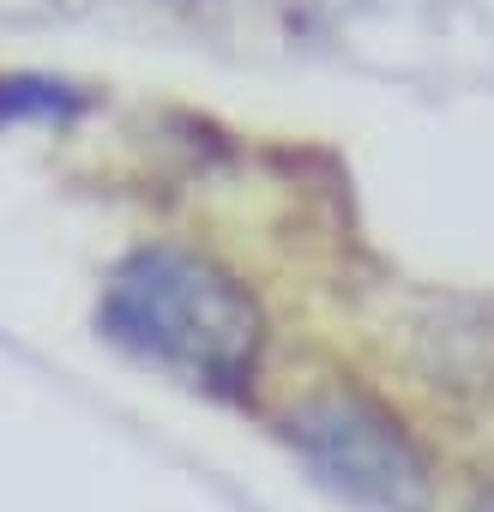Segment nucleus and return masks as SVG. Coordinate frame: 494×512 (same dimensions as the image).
<instances>
[{"label": "nucleus", "mask_w": 494, "mask_h": 512, "mask_svg": "<svg viewBox=\"0 0 494 512\" xmlns=\"http://www.w3.org/2000/svg\"><path fill=\"white\" fill-rule=\"evenodd\" d=\"M103 332L193 386H235L260 350L254 302L205 260L169 247L139 253L115 272L103 296Z\"/></svg>", "instance_id": "nucleus-1"}, {"label": "nucleus", "mask_w": 494, "mask_h": 512, "mask_svg": "<svg viewBox=\"0 0 494 512\" xmlns=\"http://www.w3.org/2000/svg\"><path fill=\"white\" fill-rule=\"evenodd\" d=\"M290 440L314 464V476L332 482L344 500H356L368 512H428V464H422V452L368 398H356V392L308 398L290 416Z\"/></svg>", "instance_id": "nucleus-2"}, {"label": "nucleus", "mask_w": 494, "mask_h": 512, "mask_svg": "<svg viewBox=\"0 0 494 512\" xmlns=\"http://www.w3.org/2000/svg\"><path fill=\"white\" fill-rule=\"evenodd\" d=\"M7 97H0V109L7 115H19V109H37V115H55V109H67L73 97H61V91H49V85H0Z\"/></svg>", "instance_id": "nucleus-3"}, {"label": "nucleus", "mask_w": 494, "mask_h": 512, "mask_svg": "<svg viewBox=\"0 0 494 512\" xmlns=\"http://www.w3.org/2000/svg\"><path fill=\"white\" fill-rule=\"evenodd\" d=\"M470 512H494V488H488V494H476V506H470Z\"/></svg>", "instance_id": "nucleus-4"}]
</instances>
